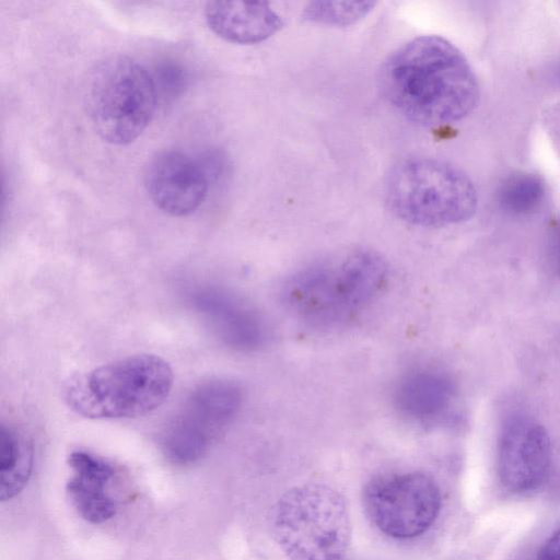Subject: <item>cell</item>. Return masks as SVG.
<instances>
[{
    "label": "cell",
    "instance_id": "6da1fadb",
    "mask_svg": "<svg viewBox=\"0 0 560 560\" xmlns=\"http://www.w3.org/2000/svg\"><path fill=\"white\" fill-rule=\"evenodd\" d=\"M381 86L406 118L427 127L464 119L479 100L477 78L447 39L424 35L397 48L381 69Z\"/></svg>",
    "mask_w": 560,
    "mask_h": 560
},
{
    "label": "cell",
    "instance_id": "7a4b0ae2",
    "mask_svg": "<svg viewBox=\"0 0 560 560\" xmlns=\"http://www.w3.org/2000/svg\"><path fill=\"white\" fill-rule=\"evenodd\" d=\"M388 277L385 260L369 249H353L294 272L281 290L284 306L303 324L341 327L381 293Z\"/></svg>",
    "mask_w": 560,
    "mask_h": 560
},
{
    "label": "cell",
    "instance_id": "3957f363",
    "mask_svg": "<svg viewBox=\"0 0 560 560\" xmlns=\"http://www.w3.org/2000/svg\"><path fill=\"white\" fill-rule=\"evenodd\" d=\"M174 375L161 357L135 354L95 368L68 382L67 405L89 419L137 418L168 397Z\"/></svg>",
    "mask_w": 560,
    "mask_h": 560
},
{
    "label": "cell",
    "instance_id": "277c9868",
    "mask_svg": "<svg viewBox=\"0 0 560 560\" xmlns=\"http://www.w3.org/2000/svg\"><path fill=\"white\" fill-rule=\"evenodd\" d=\"M272 534L290 560H341L351 540V517L343 495L331 486H295L278 500Z\"/></svg>",
    "mask_w": 560,
    "mask_h": 560
},
{
    "label": "cell",
    "instance_id": "5b68a950",
    "mask_svg": "<svg viewBox=\"0 0 560 560\" xmlns=\"http://www.w3.org/2000/svg\"><path fill=\"white\" fill-rule=\"evenodd\" d=\"M384 191L389 209L418 226L464 222L474 215L478 203L475 186L462 171L428 158L395 165L386 177Z\"/></svg>",
    "mask_w": 560,
    "mask_h": 560
},
{
    "label": "cell",
    "instance_id": "8992f818",
    "mask_svg": "<svg viewBox=\"0 0 560 560\" xmlns=\"http://www.w3.org/2000/svg\"><path fill=\"white\" fill-rule=\"evenodd\" d=\"M83 101L100 138L125 145L135 141L150 124L158 94L143 66L128 56L117 55L97 62L88 73Z\"/></svg>",
    "mask_w": 560,
    "mask_h": 560
},
{
    "label": "cell",
    "instance_id": "52a82bcc",
    "mask_svg": "<svg viewBox=\"0 0 560 560\" xmlns=\"http://www.w3.org/2000/svg\"><path fill=\"white\" fill-rule=\"evenodd\" d=\"M242 402V388L233 381L211 378L199 383L164 425L162 452L174 464L197 462L233 422Z\"/></svg>",
    "mask_w": 560,
    "mask_h": 560
},
{
    "label": "cell",
    "instance_id": "ba28073f",
    "mask_svg": "<svg viewBox=\"0 0 560 560\" xmlns=\"http://www.w3.org/2000/svg\"><path fill=\"white\" fill-rule=\"evenodd\" d=\"M441 502L436 482L418 471L377 476L363 490V504L371 522L397 539L425 533L438 518Z\"/></svg>",
    "mask_w": 560,
    "mask_h": 560
},
{
    "label": "cell",
    "instance_id": "9c48e42d",
    "mask_svg": "<svg viewBox=\"0 0 560 560\" xmlns=\"http://www.w3.org/2000/svg\"><path fill=\"white\" fill-rule=\"evenodd\" d=\"M550 466V439L541 424L529 419L505 424L498 444V475L506 491L526 494L539 489Z\"/></svg>",
    "mask_w": 560,
    "mask_h": 560
},
{
    "label": "cell",
    "instance_id": "30bf717a",
    "mask_svg": "<svg viewBox=\"0 0 560 560\" xmlns=\"http://www.w3.org/2000/svg\"><path fill=\"white\" fill-rule=\"evenodd\" d=\"M143 178L152 202L174 217L195 212L205 201L211 179L202 161L179 150L156 152L148 161Z\"/></svg>",
    "mask_w": 560,
    "mask_h": 560
},
{
    "label": "cell",
    "instance_id": "8fae6325",
    "mask_svg": "<svg viewBox=\"0 0 560 560\" xmlns=\"http://www.w3.org/2000/svg\"><path fill=\"white\" fill-rule=\"evenodd\" d=\"M190 303L228 347L250 352L266 345L264 318L235 294L217 287L199 288L190 294Z\"/></svg>",
    "mask_w": 560,
    "mask_h": 560
},
{
    "label": "cell",
    "instance_id": "7c38bea8",
    "mask_svg": "<svg viewBox=\"0 0 560 560\" xmlns=\"http://www.w3.org/2000/svg\"><path fill=\"white\" fill-rule=\"evenodd\" d=\"M393 401L400 416L427 428L451 424L458 410L454 382L431 368H417L402 375L394 387Z\"/></svg>",
    "mask_w": 560,
    "mask_h": 560
},
{
    "label": "cell",
    "instance_id": "4fadbf2b",
    "mask_svg": "<svg viewBox=\"0 0 560 560\" xmlns=\"http://www.w3.org/2000/svg\"><path fill=\"white\" fill-rule=\"evenodd\" d=\"M203 13L215 35L240 45L264 42L283 25L281 16L268 2L209 1Z\"/></svg>",
    "mask_w": 560,
    "mask_h": 560
},
{
    "label": "cell",
    "instance_id": "5bb4252c",
    "mask_svg": "<svg viewBox=\"0 0 560 560\" xmlns=\"http://www.w3.org/2000/svg\"><path fill=\"white\" fill-rule=\"evenodd\" d=\"M68 465L72 476L67 483V494L78 514L93 524L113 517L116 504L106 487L115 474L114 467L85 451L71 452Z\"/></svg>",
    "mask_w": 560,
    "mask_h": 560
},
{
    "label": "cell",
    "instance_id": "9a60e30c",
    "mask_svg": "<svg viewBox=\"0 0 560 560\" xmlns=\"http://www.w3.org/2000/svg\"><path fill=\"white\" fill-rule=\"evenodd\" d=\"M33 466L30 438L14 427L1 424L0 431V498L16 495L26 485Z\"/></svg>",
    "mask_w": 560,
    "mask_h": 560
},
{
    "label": "cell",
    "instance_id": "2e32d148",
    "mask_svg": "<svg viewBox=\"0 0 560 560\" xmlns=\"http://www.w3.org/2000/svg\"><path fill=\"white\" fill-rule=\"evenodd\" d=\"M545 197L542 179L533 173H516L504 179L498 192L500 207L512 214L535 211Z\"/></svg>",
    "mask_w": 560,
    "mask_h": 560
},
{
    "label": "cell",
    "instance_id": "e0dca14e",
    "mask_svg": "<svg viewBox=\"0 0 560 560\" xmlns=\"http://www.w3.org/2000/svg\"><path fill=\"white\" fill-rule=\"evenodd\" d=\"M375 5L374 1H312L302 16L312 23L349 26L364 19Z\"/></svg>",
    "mask_w": 560,
    "mask_h": 560
},
{
    "label": "cell",
    "instance_id": "ac0fdd59",
    "mask_svg": "<svg viewBox=\"0 0 560 560\" xmlns=\"http://www.w3.org/2000/svg\"><path fill=\"white\" fill-rule=\"evenodd\" d=\"M159 96L174 97L183 91L187 82L185 70L176 63L160 65L151 74Z\"/></svg>",
    "mask_w": 560,
    "mask_h": 560
},
{
    "label": "cell",
    "instance_id": "d6986e66",
    "mask_svg": "<svg viewBox=\"0 0 560 560\" xmlns=\"http://www.w3.org/2000/svg\"><path fill=\"white\" fill-rule=\"evenodd\" d=\"M535 560H560V528L541 545Z\"/></svg>",
    "mask_w": 560,
    "mask_h": 560
},
{
    "label": "cell",
    "instance_id": "ffe728a7",
    "mask_svg": "<svg viewBox=\"0 0 560 560\" xmlns=\"http://www.w3.org/2000/svg\"><path fill=\"white\" fill-rule=\"evenodd\" d=\"M553 255L556 264L560 270V223L557 225L553 235Z\"/></svg>",
    "mask_w": 560,
    "mask_h": 560
}]
</instances>
